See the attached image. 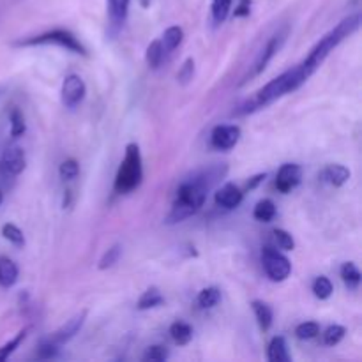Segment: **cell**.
<instances>
[{"mask_svg": "<svg viewBox=\"0 0 362 362\" xmlns=\"http://www.w3.org/2000/svg\"><path fill=\"white\" fill-rule=\"evenodd\" d=\"M226 173H228V165H212L209 168L198 170L182 180L177 189L172 211L165 219L166 225H177L197 214L204 207L209 191L214 189L225 179Z\"/></svg>", "mask_w": 362, "mask_h": 362, "instance_id": "6da1fadb", "label": "cell"}, {"mask_svg": "<svg viewBox=\"0 0 362 362\" xmlns=\"http://www.w3.org/2000/svg\"><path fill=\"white\" fill-rule=\"evenodd\" d=\"M182 41H184V30L180 27H177V25L166 28L165 34H163L161 37L163 48H165L166 53L175 52V49L182 45Z\"/></svg>", "mask_w": 362, "mask_h": 362, "instance_id": "603a6c76", "label": "cell"}, {"mask_svg": "<svg viewBox=\"0 0 362 362\" xmlns=\"http://www.w3.org/2000/svg\"><path fill=\"white\" fill-rule=\"evenodd\" d=\"M288 32H290L288 27H283L281 30H278L274 35H272L271 39H269L267 45H265L264 48H262V52L258 53L257 60L253 62V66H251V71L246 74V78H244L243 83H246V81H250V80H253V78L260 76V74L264 73L265 69H267L269 62H271V60L274 59L276 55H278L279 49H281L283 45H285L286 37H288Z\"/></svg>", "mask_w": 362, "mask_h": 362, "instance_id": "8992f818", "label": "cell"}, {"mask_svg": "<svg viewBox=\"0 0 362 362\" xmlns=\"http://www.w3.org/2000/svg\"><path fill=\"white\" fill-rule=\"evenodd\" d=\"M18 265L11 258L0 257V286L2 288H11L18 281Z\"/></svg>", "mask_w": 362, "mask_h": 362, "instance_id": "e0dca14e", "label": "cell"}, {"mask_svg": "<svg viewBox=\"0 0 362 362\" xmlns=\"http://www.w3.org/2000/svg\"><path fill=\"white\" fill-rule=\"evenodd\" d=\"M350 175H352V172H350L346 166H343V165H327L324 170H322L320 179L324 180L325 184H329V186L341 187V186H345L346 182H349Z\"/></svg>", "mask_w": 362, "mask_h": 362, "instance_id": "5bb4252c", "label": "cell"}, {"mask_svg": "<svg viewBox=\"0 0 362 362\" xmlns=\"http://www.w3.org/2000/svg\"><path fill=\"white\" fill-rule=\"evenodd\" d=\"M311 290H313V293L317 299L327 300L329 297L332 296V292H334V286H332L331 279L329 278H325V276H318V278L313 281Z\"/></svg>", "mask_w": 362, "mask_h": 362, "instance_id": "83f0119b", "label": "cell"}, {"mask_svg": "<svg viewBox=\"0 0 362 362\" xmlns=\"http://www.w3.org/2000/svg\"><path fill=\"white\" fill-rule=\"evenodd\" d=\"M87 315H88V311L83 310V311H80V313L74 315V317H71L69 320L62 325V327H59L52 336H49L48 338L49 341H53L55 345H59V346L67 345V343H69L71 339H73L74 336L81 331L85 320H87Z\"/></svg>", "mask_w": 362, "mask_h": 362, "instance_id": "8fae6325", "label": "cell"}, {"mask_svg": "<svg viewBox=\"0 0 362 362\" xmlns=\"http://www.w3.org/2000/svg\"><path fill=\"white\" fill-rule=\"evenodd\" d=\"M194 76V60L191 57H187L186 60L182 62L180 69L177 71V81L180 85H187Z\"/></svg>", "mask_w": 362, "mask_h": 362, "instance_id": "8d00e7d4", "label": "cell"}, {"mask_svg": "<svg viewBox=\"0 0 362 362\" xmlns=\"http://www.w3.org/2000/svg\"><path fill=\"white\" fill-rule=\"evenodd\" d=\"M240 134H243V131L235 124H219V126H216L212 129L211 145L216 151H232L239 144Z\"/></svg>", "mask_w": 362, "mask_h": 362, "instance_id": "30bf717a", "label": "cell"}, {"mask_svg": "<svg viewBox=\"0 0 362 362\" xmlns=\"http://www.w3.org/2000/svg\"><path fill=\"white\" fill-rule=\"evenodd\" d=\"M267 359L271 362H290L292 357L288 354V345L283 336H274L269 343L267 349Z\"/></svg>", "mask_w": 362, "mask_h": 362, "instance_id": "2e32d148", "label": "cell"}, {"mask_svg": "<svg viewBox=\"0 0 362 362\" xmlns=\"http://www.w3.org/2000/svg\"><path fill=\"white\" fill-rule=\"evenodd\" d=\"M346 334V329L343 325H329L324 331V343L327 346H336Z\"/></svg>", "mask_w": 362, "mask_h": 362, "instance_id": "836d02e7", "label": "cell"}, {"mask_svg": "<svg viewBox=\"0 0 362 362\" xmlns=\"http://www.w3.org/2000/svg\"><path fill=\"white\" fill-rule=\"evenodd\" d=\"M165 48H163V42L161 39H156V41H152L151 45L147 46V52H145V62H147V66L151 67V69H159V66L163 64V60H165Z\"/></svg>", "mask_w": 362, "mask_h": 362, "instance_id": "7402d4cb", "label": "cell"}, {"mask_svg": "<svg viewBox=\"0 0 362 362\" xmlns=\"http://www.w3.org/2000/svg\"><path fill=\"white\" fill-rule=\"evenodd\" d=\"M27 166L25 151L18 145H9L0 156V177L2 179H14L20 175Z\"/></svg>", "mask_w": 362, "mask_h": 362, "instance_id": "9c48e42d", "label": "cell"}, {"mask_svg": "<svg viewBox=\"0 0 362 362\" xmlns=\"http://www.w3.org/2000/svg\"><path fill=\"white\" fill-rule=\"evenodd\" d=\"M129 2L131 0H106V4H108L110 23H112L113 30L122 28L127 13H129Z\"/></svg>", "mask_w": 362, "mask_h": 362, "instance_id": "9a60e30c", "label": "cell"}, {"mask_svg": "<svg viewBox=\"0 0 362 362\" xmlns=\"http://www.w3.org/2000/svg\"><path fill=\"white\" fill-rule=\"evenodd\" d=\"M2 237L6 240H9L13 246H16V247L25 246L23 232H21L16 225H13V223H6V225L2 226Z\"/></svg>", "mask_w": 362, "mask_h": 362, "instance_id": "4dcf8cb0", "label": "cell"}, {"mask_svg": "<svg viewBox=\"0 0 362 362\" xmlns=\"http://www.w3.org/2000/svg\"><path fill=\"white\" fill-rule=\"evenodd\" d=\"M262 265L267 274V278L274 283H283L292 274V264L283 253H279L274 247L267 246L262 251Z\"/></svg>", "mask_w": 362, "mask_h": 362, "instance_id": "52a82bcc", "label": "cell"}, {"mask_svg": "<svg viewBox=\"0 0 362 362\" xmlns=\"http://www.w3.org/2000/svg\"><path fill=\"white\" fill-rule=\"evenodd\" d=\"M120 255H122V244H113L108 250L103 253V257L99 258L98 269L99 271H106V269H112L117 262L120 260Z\"/></svg>", "mask_w": 362, "mask_h": 362, "instance_id": "4316f807", "label": "cell"}, {"mask_svg": "<svg viewBox=\"0 0 362 362\" xmlns=\"http://www.w3.org/2000/svg\"><path fill=\"white\" fill-rule=\"evenodd\" d=\"M251 308H253L255 318H257L260 329L264 332H267L272 327V320H274V313H272L271 306L267 303H264V300H253Z\"/></svg>", "mask_w": 362, "mask_h": 362, "instance_id": "ac0fdd59", "label": "cell"}, {"mask_svg": "<svg viewBox=\"0 0 362 362\" xmlns=\"http://www.w3.org/2000/svg\"><path fill=\"white\" fill-rule=\"evenodd\" d=\"M219 300H221V290L218 286H207L198 293L197 303L202 310H212V308L218 306Z\"/></svg>", "mask_w": 362, "mask_h": 362, "instance_id": "cb8c5ba5", "label": "cell"}, {"mask_svg": "<svg viewBox=\"0 0 362 362\" xmlns=\"http://www.w3.org/2000/svg\"><path fill=\"white\" fill-rule=\"evenodd\" d=\"M170 357V350L163 345H154L151 349H147L145 352L144 361H151V362H165Z\"/></svg>", "mask_w": 362, "mask_h": 362, "instance_id": "74e56055", "label": "cell"}, {"mask_svg": "<svg viewBox=\"0 0 362 362\" xmlns=\"http://www.w3.org/2000/svg\"><path fill=\"white\" fill-rule=\"evenodd\" d=\"M170 338L179 346L189 345L191 339H193V327L186 322H173L170 325Z\"/></svg>", "mask_w": 362, "mask_h": 362, "instance_id": "d6986e66", "label": "cell"}, {"mask_svg": "<svg viewBox=\"0 0 362 362\" xmlns=\"http://www.w3.org/2000/svg\"><path fill=\"white\" fill-rule=\"evenodd\" d=\"M272 235H274V240H276V244H278L279 250H283V251L296 250V240H293L292 233H288L286 230L276 228L274 232H272Z\"/></svg>", "mask_w": 362, "mask_h": 362, "instance_id": "d590c367", "label": "cell"}, {"mask_svg": "<svg viewBox=\"0 0 362 362\" xmlns=\"http://www.w3.org/2000/svg\"><path fill=\"white\" fill-rule=\"evenodd\" d=\"M361 21H362L361 14H352V16L345 18L341 23L336 25L331 32H327V34H325L324 37H322L313 48H311L310 55L299 64V69L303 71L304 76H306L308 80L317 73V69L324 64V60L331 55L332 49L338 48L346 37H350L354 32L359 30Z\"/></svg>", "mask_w": 362, "mask_h": 362, "instance_id": "7a4b0ae2", "label": "cell"}, {"mask_svg": "<svg viewBox=\"0 0 362 362\" xmlns=\"http://www.w3.org/2000/svg\"><path fill=\"white\" fill-rule=\"evenodd\" d=\"M244 200V191L239 186L232 182H226L216 191L214 202L218 207L226 209V211H233V209L239 207Z\"/></svg>", "mask_w": 362, "mask_h": 362, "instance_id": "4fadbf2b", "label": "cell"}, {"mask_svg": "<svg viewBox=\"0 0 362 362\" xmlns=\"http://www.w3.org/2000/svg\"><path fill=\"white\" fill-rule=\"evenodd\" d=\"M87 95V85L80 74H67L60 88V101L64 108L76 110Z\"/></svg>", "mask_w": 362, "mask_h": 362, "instance_id": "ba28073f", "label": "cell"}, {"mask_svg": "<svg viewBox=\"0 0 362 362\" xmlns=\"http://www.w3.org/2000/svg\"><path fill=\"white\" fill-rule=\"evenodd\" d=\"M28 334V329H23V331L18 332L16 336H14L13 339H9V341L6 343V345L0 346V361H7L11 356H13L14 352H16L18 346L21 345V343L25 341V338H27Z\"/></svg>", "mask_w": 362, "mask_h": 362, "instance_id": "f1b7e54d", "label": "cell"}, {"mask_svg": "<svg viewBox=\"0 0 362 362\" xmlns=\"http://www.w3.org/2000/svg\"><path fill=\"white\" fill-rule=\"evenodd\" d=\"M141 180H144V161H141L140 147L138 144H127L126 154L117 170L113 191L119 194H129L140 187Z\"/></svg>", "mask_w": 362, "mask_h": 362, "instance_id": "277c9868", "label": "cell"}, {"mask_svg": "<svg viewBox=\"0 0 362 362\" xmlns=\"http://www.w3.org/2000/svg\"><path fill=\"white\" fill-rule=\"evenodd\" d=\"M9 122H11V136L13 138H20L23 136L25 131H27V124H25V117L23 113L20 112V108H13L9 115Z\"/></svg>", "mask_w": 362, "mask_h": 362, "instance_id": "1f68e13d", "label": "cell"}, {"mask_svg": "<svg viewBox=\"0 0 362 362\" xmlns=\"http://www.w3.org/2000/svg\"><path fill=\"white\" fill-rule=\"evenodd\" d=\"M306 81L308 78L304 76L303 71L299 69V66H296L293 69L285 71V73L279 74L278 78L269 81V83L265 85V87H262L258 92H255L253 98L247 99V101L237 110V113H239V115H246V113L258 112V110L265 108V106L278 101L283 95L296 92L297 88L303 87Z\"/></svg>", "mask_w": 362, "mask_h": 362, "instance_id": "3957f363", "label": "cell"}, {"mask_svg": "<svg viewBox=\"0 0 362 362\" xmlns=\"http://www.w3.org/2000/svg\"><path fill=\"white\" fill-rule=\"evenodd\" d=\"M339 276H341V279H343V283H345L346 288L352 290V292H356V290L361 286L362 274H361L359 267H357L354 262H346V264H343L341 269H339Z\"/></svg>", "mask_w": 362, "mask_h": 362, "instance_id": "ffe728a7", "label": "cell"}, {"mask_svg": "<svg viewBox=\"0 0 362 362\" xmlns=\"http://www.w3.org/2000/svg\"><path fill=\"white\" fill-rule=\"evenodd\" d=\"M2 202H4V194H2V191H0V205H2Z\"/></svg>", "mask_w": 362, "mask_h": 362, "instance_id": "60d3db41", "label": "cell"}, {"mask_svg": "<svg viewBox=\"0 0 362 362\" xmlns=\"http://www.w3.org/2000/svg\"><path fill=\"white\" fill-rule=\"evenodd\" d=\"M161 304H165V297H163V293L159 292V288L151 286V288L145 290V292L141 293L140 299H138L136 310H140V311L154 310V308L161 306Z\"/></svg>", "mask_w": 362, "mask_h": 362, "instance_id": "44dd1931", "label": "cell"}, {"mask_svg": "<svg viewBox=\"0 0 362 362\" xmlns=\"http://www.w3.org/2000/svg\"><path fill=\"white\" fill-rule=\"evenodd\" d=\"M276 204L269 198H264V200L258 202L255 205V211H253V218L260 223H271L272 219L276 218Z\"/></svg>", "mask_w": 362, "mask_h": 362, "instance_id": "d4e9b609", "label": "cell"}, {"mask_svg": "<svg viewBox=\"0 0 362 362\" xmlns=\"http://www.w3.org/2000/svg\"><path fill=\"white\" fill-rule=\"evenodd\" d=\"M320 334V325L317 322H304L296 327V336L303 341H310V339L317 338Z\"/></svg>", "mask_w": 362, "mask_h": 362, "instance_id": "d6a6232c", "label": "cell"}, {"mask_svg": "<svg viewBox=\"0 0 362 362\" xmlns=\"http://www.w3.org/2000/svg\"><path fill=\"white\" fill-rule=\"evenodd\" d=\"M35 356L41 361L57 359V357L60 356V346L55 345L53 341H49V339H45V341L37 346V354H35Z\"/></svg>", "mask_w": 362, "mask_h": 362, "instance_id": "e575fe53", "label": "cell"}, {"mask_svg": "<svg viewBox=\"0 0 362 362\" xmlns=\"http://www.w3.org/2000/svg\"><path fill=\"white\" fill-rule=\"evenodd\" d=\"M265 177H267V173H260V175L253 177V179H251L250 182L246 184V191H247V189H250V191H251V189H255V187H257L258 184H260V182H264V180H265Z\"/></svg>", "mask_w": 362, "mask_h": 362, "instance_id": "ab89813d", "label": "cell"}, {"mask_svg": "<svg viewBox=\"0 0 362 362\" xmlns=\"http://www.w3.org/2000/svg\"><path fill=\"white\" fill-rule=\"evenodd\" d=\"M230 11H232V0H212L211 13H212V21H214V25L225 23Z\"/></svg>", "mask_w": 362, "mask_h": 362, "instance_id": "484cf974", "label": "cell"}, {"mask_svg": "<svg viewBox=\"0 0 362 362\" xmlns=\"http://www.w3.org/2000/svg\"><path fill=\"white\" fill-rule=\"evenodd\" d=\"M303 180V168L293 163H286L278 170L276 175V189L283 194H288L290 191L296 189Z\"/></svg>", "mask_w": 362, "mask_h": 362, "instance_id": "7c38bea8", "label": "cell"}, {"mask_svg": "<svg viewBox=\"0 0 362 362\" xmlns=\"http://www.w3.org/2000/svg\"><path fill=\"white\" fill-rule=\"evenodd\" d=\"M60 46V48L67 49L76 55L87 57L88 52L83 46V42L76 37L71 30L67 28H53V30L42 32L39 35H30V37L18 39L13 42L14 48H30V46Z\"/></svg>", "mask_w": 362, "mask_h": 362, "instance_id": "5b68a950", "label": "cell"}, {"mask_svg": "<svg viewBox=\"0 0 362 362\" xmlns=\"http://www.w3.org/2000/svg\"><path fill=\"white\" fill-rule=\"evenodd\" d=\"M251 13V0H239V6L235 7V18L250 16Z\"/></svg>", "mask_w": 362, "mask_h": 362, "instance_id": "f35d334b", "label": "cell"}, {"mask_svg": "<svg viewBox=\"0 0 362 362\" xmlns=\"http://www.w3.org/2000/svg\"><path fill=\"white\" fill-rule=\"evenodd\" d=\"M59 175L64 182H71V180L78 179V175H80V165H78L76 159H66V161L60 163Z\"/></svg>", "mask_w": 362, "mask_h": 362, "instance_id": "f546056e", "label": "cell"}]
</instances>
